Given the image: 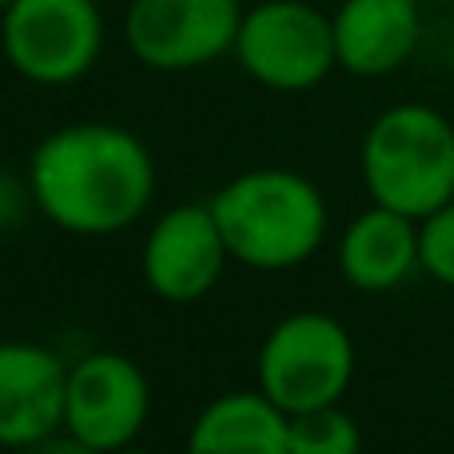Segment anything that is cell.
Returning a JSON list of instances; mask_svg holds the SVG:
<instances>
[{
	"instance_id": "2",
	"label": "cell",
	"mask_w": 454,
	"mask_h": 454,
	"mask_svg": "<svg viewBox=\"0 0 454 454\" xmlns=\"http://www.w3.org/2000/svg\"><path fill=\"white\" fill-rule=\"evenodd\" d=\"M231 263L251 271H295L327 243L331 207L311 176L295 168H247L212 200Z\"/></svg>"
},
{
	"instance_id": "8",
	"label": "cell",
	"mask_w": 454,
	"mask_h": 454,
	"mask_svg": "<svg viewBox=\"0 0 454 454\" xmlns=\"http://www.w3.org/2000/svg\"><path fill=\"white\" fill-rule=\"evenodd\" d=\"M243 0H128L124 44L152 72H196L231 56Z\"/></svg>"
},
{
	"instance_id": "11",
	"label": "cell",
	"mask_w": 454,
	"mask_h": 454,
	"mask_svg": "<svg viewBox=\"0 0 454 454\" xmlns=\"http://www.w3.org/2000/svg\"><path fill=\"white\" fill-rule=\"evenodd\" d=\"M423 0H343L331 12L339 72L383 80L407 68L423 44Z\"/></svg>"
},
{
	"instance_id": "1",
	"label": "cell",
	"mask_w": 454,
	"mask_h": 454,
	"mask_svg": "<svg viewBox=\"0 0 454 454\" xmlns=\"http://www.w3.org/2000/svg\"><path fill=\"white\" fill-rule=\"evenodd\" d=\"M24 180L36 212L56 231L84 239L140 223L160 188L152 148L132 128L108 120L52 128L32 148Z\"/></svg>"
},
{
	"instance_id": "9",
	"label": "cell",
	"mask_w": 454,
	"mask_h": 454,
	"mask_svg": "<svg viewBox=\"0 0 454 454\" xmlns=\"http://www.w3.org/2000/svg\"><path fill=\"white\" fill-rule=\"evenodd\" d=\"M231 251L212 204H176L152 220L140 243V275L164 303L188 307L220 287Z\"/></svg>"
},
{
	"instance_id": "17",
	"label": "cell",
	"mask_w": 454,
	"mask_h": 454,
	"mask_svg": "<svg viewBox=\"0 0 454 454\" xmlns=\"http://www.w3.org/2000/svg\"><path fill=\"white\" fill-rule=\"evenodd\" d=\"M8 4H12V0H0V12H4V8H8Z\"/></svg>"
},
{
	"instance_id": "4",
	"label": "cell",
	"mask_w": 454,
	"mask_h": 454,
	"mask_svg": "<svg viewBox=\"0 0 454 454\" xmlns=\"http://www.w3.org/2000/svg\"><path fill=\"white\" fill-rule=\"evenodd\" d=\"M359 351L343 319L327 311H291L263 335L255 355V387L287 415L343 403L355 383Z\"/></svg>"
},
{
	"instance_id": "16",
	"label": "cell",
	"mask_w": 454,
	"mask_h": 454,
	"mask_svg": "<svg viewBox=\"0 0 454 454\" xmlns=\"http://www.w3.org/2000/svg\"><path fill=\"white\" fill-rule=\"evenodd\" d=\"M28 207H36L28 180H12L8 172H0V227H12Z\"/></svg>"
},
{
	"instance_id": "13",
	"label": "cell",
	"mask_w": 454,
	"mask_h": 454,
	"mask_svg": "<svg viewBox=\"0 0 454 454\" xmlns=\"http://www.w3.org/2000/svg\"><path fill=\"white\" fill-rule=\"evenodd\" d=\"M291 415L267 391H227L212 399L188 431L196 454H287Z\"/></svg>"
},
{
	"instance_id": "18",
	"label": "cell",
	"mask_w": 454,
	"mask_h": 454,
	"mask_svg": "<svg viewBox=\"0 0 454 454\" xmlns=\"http://www.w3.org/2000/svg\"><path fill=\"white\" fill-rule=\"evenodd\" d=\"M450 120H454V112H450Z\"/></svg>"
},
{
	"instance_id": "5",
	"label": "cell",
	"mask_w": 454,
	"mask_h": 454,
	"mask_svg": "<svg viewBox=\"0 0 454 454\" xmlns=\"http://www.w3.org/2000/svg\"><path fill=\"white\" fill-rule=\"evenodd\" d=\"M108 24L100 0H12L0 12L4 64L36 88H72L92 76Z\"/></svg>"
},
{
	"instance_id": "15",
	"label": "cell",
	"mask_w": 454,
	"mask_h": 454,
	"mask_svg": "<svg viewBox=\"0 0 454 454\" xmlns=\"http://www.w3.org/2000/svg\"><path fill=\"white\" fill-rule=\"evenodd\" d=\"M419 263L439 287L454 291V200L419 220Z\"/></svg>"
},
{
	"instance_id": "14",
	"label": "cell",
	"mask_w": 454,
	"mask_h": 454,
	"mask_svg": "<svg viewBox=\"0 0 454 454\" xmlns=\"http://www.w3.org/2000/svg\"><path fill=\"white\" fill-rule=\"evenodd\" d=\"M363 447V431L343 403L291 415L287 454H355Z\"/></svg>"
},
{
	"instance_id": "10",
	"label": "cell",
	"mask_w": 454,
	"mask_h": 454,
	"mask_svg": "<svg viewBox=\"0 0 454 454\" xmlns=\"http://www.w3.org/2000/svg\"><path fill=\"white\" fill-rule=\"evenodd\" d=\"M68 363L32 339H0V447L28 450L64 434Z\"/></svg>"
},
{
	"instance_id": "6",
	"label": "cell",
	"mask_w": 454,
	"mask_h": 454,
	"mask_svg": "<svg viewBox=\"0 0 454 454\" xmlns=\"http://www.w3.org/2000/svg\"><path fill=\"white\" fill-rule=\"evenodd\" d=\"M231 56L267 92H311L339 72L331 16L307 0H259L243 8Z\"/></svg>"
},
{
	"instance_id": "12",
	"label": "cell",
	"mask_w": 454,
	"mask_h": 454,
	"mask_svg": "<svg viewBox=\"0 0 454 454\" xmlns=\"http://www.w3.org/2000/svg\"><path fill=\"white\" fill-rule=\"evenodd\" d=\"M335 267L347 287L363 295H387L403 287L419 263V220L395 212V207L371 204L339 231Z\"/></svg>"
},
{
	"instance_id": "7",
	"label": "cell",
	"mask_w": 454,
	"mask_h": 454,
	"mask_svg": "<svg viewBox=\"0 0 454 454\" xmlns=\"http://www.w3.org/2000/svg\"><path fill=\"white\" fill-rule=\"evenodd\" d=\"M152 419V383L120 351H88L68 363L64 434L88 454L132 447Z\"/></svg>"
},
{
	"instance_id": "3",
	"label": "cell",
	"mask_w": 454,
	"mask_h": 454,
	"mask_svg": "<svg viewBox=\"0 0 454 454\" xmlns=\"http://www.w3.org/2000/svg\"><path fill=\"white\" fill-rule=\"evenodd\" d=\"M359 180L371 204L427 220L454 200V120L431 104H391L367 124Z\"/></svg>"
}]
</instances>
